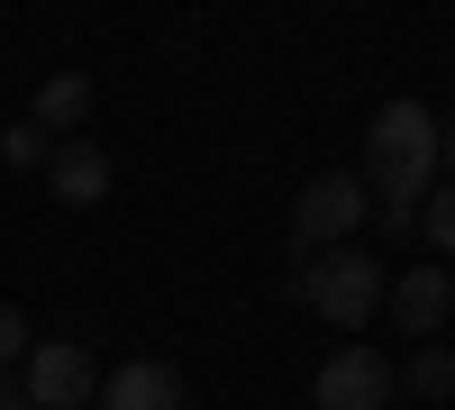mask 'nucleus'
<instances>
[{"instance_id": "1", "label": "nucleus", "mask_w": 455, "mask_h": 410, "mask_svg": "<svg viewBox=\"0 0 455 410\" xmlns=\"http://www.w3.org/2000/svg\"><path fill=\"white\" fill-rule=\"evenodd\" d=\"M428 192H437V109L428 100H383L373 128H364V201H383V229L410 237Z\"/></svg>"}, {"instance_id": "2", "label": "nucleus", "mask_w": 455, "mask_h": 410, "mask_svg": "<svg viewBox=\"0 0 455 410\" xmlns=\"http://www.w3.org/2000/svg\"><path fill=\"white\" fill-rule=\"evenodd\" d=\"M383 292H392V274L373 265L364 246H328V255H300L291 246V301H310L337 328H364L373 310H383Z\"/></svg>"}, {"instance_id": "3", "label": "nucleus", "mask_w": 455, "mask_h": 410, "mask_svg": "<svg viewBox=\"0 0 455 410\" xmlns=\"http://www.w3.org/2000/svg\"><path fill=\"white\" fill-rule=\"evenodd\" d=\"M364 173H310L300 182V201H291V246L300 255H328V246H355L364 229Z\"/></svg>"}, {"instance_id": "4", "label": "nucleus", "mask_w": 455, "mask_h": 410, "mask_svg": "<svg viewBox=\"0 0 455 410\" xmlns=\"http://www.w3.org/2000/svg\"><path fill=\"white\" fill-rule=\"evenodd\" d=\"M19 392H28V410H73V401L100 392V365L73 347V338H36L19 356Z\"/></svg>"}, {"instance_id": "5", "label": "nucleus", "mask_w": 455, "mask_h": 410, "mask_svg": "<svg viewBox=\"0 0 455 410\" xmlns=\"http://www.w3.org/2000/svg\"><path fill=\"white\" fill-rule=\"evenodd\" d=\"M92 401L100 410H192V383H182V365H164V356H128V365L100 374Z\"/></svg>"}, {"instance_id": "6", "label": "nucleus", "mask_w": 455, "mask_h": 410, "mask_svg": "<svg viewBox=\"0 0 455 410\" xmlns=\"http://www.w3.org/2000/svg\"><path fill=\"white\" fill-rule=\"evenodd\" d=\"M401 383H392V356H373V347H337L328 365H319V410H383Z\"/></svg>"}, {"instance_id": "7", "label": "nucleus", "mask_w": 455, "mask_h": 410, "mask_svg": "<svg viewBox=\"0 0 455 410\" xmlns=\"http://www.w3.org/2000/svg\"><path fill=\"white\" fill-rule=\"evenodd\" d=\"M383 310L401 319V338H419V347H428V328L455 310V274H446V265H410V274L383 292Z\"/></svg>"}, {"instance_id": "8", "label": "nucleus", "mask_w": 455, "mask_h": 410, "mask_svg": "<svg viewBox=\"0 0 455 410\" xmlns=\"http://www.w3.org/2000/svg\"><path fill=\"white\" fill-rule=\"evenodd\" d=\"M46 182H55V201L92 210V201H109V156H100V146H83V137H64L55 156H46Z\"/></svg>"}, {"instance_id": "9", "label": "nucleus", "mask_w": 455, "mask_h": 410, "mask_svg": "<svg viewBox=\"0 0 455 410\" xmlns=\"http://www.w3.org/2000/svg\"><path fill=\"white\" fill-rule=\"evenodd\" d=\"M83 109H92V73H46L36 83V109H28V128H46L55 146L83 128Z\"/></svg>"}, {"instance_id": "10", "label": "nucleus", "mask_w": 455, "mask_h": 410, "mask_svg": "<svg viewBox=\"0 0 455 410\" xmlns=\"http://www.w3.org/2000/svg\"><path fill=\"white\" fill-rule=\"evenodd\" d=\"M392 383L419 392V401H446V392H455V356H446V347H419L410 365H392Z\"/></svg>"}, {"instance_id": "11", "label": "nucleus", "mask_w": 455, "mask_h": 410, "mask_svg": "<svg viewBox=\"0 0 455 410\" xmlns=\"http://www.w3.org/2000/svg\"><path fill=\"white\" fill-rule=\"evenodd\" d=\"M410 237H428L437 255H455V182H437V192L419 201V229H410Z\"/></svg>"}, {"instance_id": "12", "label": "nucleus", "mask_w": 455, "mask_h": 410, "mask_svg": "<svg viewBox=\"0 0 455 410\" xmlns=\"http://www.w3.org/2000/svg\"><path fill=\"white\" fill-rule=\"evenodd\" d=\"M46 156H55V137H46V128H28V119H19V128H0V165L46 173Z\"/></svg>"}, {"instance_id": "13", "label": "nucleus", "mask_w": 455, "mask_h": 410, "mask_svg": "<svg viewBox=\"0 0 455 410\" xmlns=\"http://www.w3.org/2000/svg\"><path fill=\"white\" fill-rule=\"evenodd\" d=\"M28 347H36V328H28V310H19V301H0V365H19Z\"/></svg>"}, {"instance_id": "14", "label": "nucleus", "mask_w": 455, "mask_h": 410, "mask_svg": "<svg viewBox=\"0 0 455 410\" xmlns=\"http://www.w3.org/2000/svg\"><path fill=\"white\" fill-rule=\"evenodd\" d=\"M437 173L455 182V119H437Z\"/></svg>"}, {"instance_id": "15", "label": "nucleus", "mask_w": 455, "mask_h": 410, "mask_svg": "<svg viewBox=\"0 0 455 410\" xmlns=\"http://www.w3.org/2000/svg\"><path fill=\"white\" fill-rule=\"evenodd\" d=\"M0 410H28V392H19V365H0Z\"/></svg>"}]
</instances>
